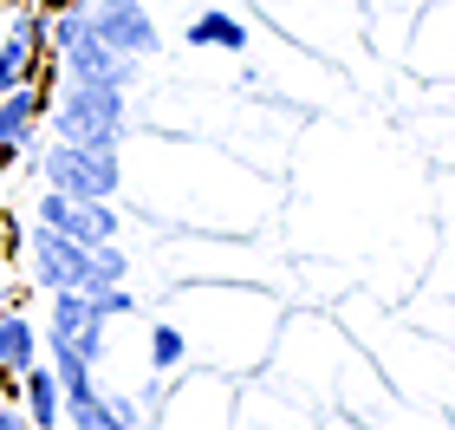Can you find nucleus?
<instances>
[{
    "instance_id": "1",
    "label": "nucleus",
    "mask_w": 455,
    "mask_h": 430,
    "mask_svg": "<svg viewBox=\"0 0 455 430\" xmlns=\"http://www.w3.org/2000/svg\"><path fill=\"white\" fill-rule=\"evenodd\" d=\"M46 46L59 59V72L66 78H92V85H137V59H124L117 46H105L92 27L85 7H52L46 13Z\"/></svg>"
},
{
    "instance_id": "2",
    "label": "nucleus",
    "mask_w": 455,
    "mask_h": 430,
    "mask_svg": "<svg viewBox=\"0 0 455 430\" xmlns=\"http://www.w3.org/2000/svg\"><path fill=\"white\" fill-rule=\"evenodd\" d=\"M46 125L66 143H98V150H117L124 143V92L117 85H92V78H66L59 92H46Z\"/></svg>"
},
{
    "instance_id": "3",
    "label": "nucleus",
    "mask_w": 455,
    "mask_h": 430,
    "mask_svg": "<svg viewBox=\"0 0 455 430\" xmlns=\"http://www.w3.org/2000/svg\"><path fill=\"white\" fill-rule=\"evenodd\" d=\"M39 170H46V190H59V196H78V202H111L117 196V150H98V143L52 137L39 150Z\"/></svg>"
},
{
    "instance_id": "4",
    "label": "nucleus",
    "mask_w": 455,
    "mask_h": 430,
    "mask_svg": "<svg viewBox=\"0 0 455 430\" xmlns=\"http://www.w3.org/2000/svg\"><path fill=\"white\" fill-rule=\"evenodd\" d=\"M105 313L92 306V294L85 287H52V320H46V339H66L78 359H105V345H111V333H105Z\"/></svg>"
},
{
    "instance_id": "5",
    "label": "nucleus",
    "mask_w": 455,
    "mask_h": 430,
    "mask_svg": "<svg viewBox=\"0 0 455 430\" xmlns=\"http://www.w3.org/2000/svg\"><path fill=\"white\" fill-rule=\"evenodd\" d=\"M20 241H27L33 280L46 287V294H52V287H85V280H92V248H85V241L46 229V222H39V229H27Z\"/></svg>"
},
{
    "instance_id": "6",
    "label": "nucleus",
    "mask_w": 455,
    "mask_h": 430,
    "mask_svg": "<svg viewBox=\"0 0 455 430\" xmlns=\"http://www.w3.org/2000/svg\"><path fill=\"white\" fill-rule=\"evenodd\" d=\"M78 7L92 13V27L105 46H117L124 59H150L163 53V33H156V20L143 13V0H78Z\"/></svg>"
},
{
    "instance_id": "7",
    "label": "nucleus",
    "mask_w": 455,
    "mask_h": 430,
    "mask_svg": "<svg viewBox=\"0 0 455 430\" xmlns=\"http://www.w3.org/2000/svg\"><path fill=\"white\" fill-rule=\"evenodd\" d=\"M39 222L72 241H85V248H98V241H117V209L111 202H78V196H59L46 190L39 196Z\"/></svg>"
},
{
    "instance_id": "8",
    "label": "nucleus",
    "mask_w": 455,
    "mask_h": 430,
    "mask_svg": "<svg viewBox=\"0 0 455 430\" xmlns=\"http://www.w3.org/2000/svg\"><path fill=\"white\" fill-rule=\"evenodd\" d=\"M39 66H46V13H39V7H20L13 27H7V39H0V92L39 78Z\"/></svg>"
},
{
    "instance_id": "9",
    "label": "nucleus",
    "mask_w": 455,
    "mask_h": 430,
    "mask_svg": "<svg viewBox=\"0 0 455 430\" xmlns=\"http://www.w3.org/2000/svg\"><path fill=\"white\" fill-rule=\"evenodd\" d=\"M33 359H39V326L20 313V306H13V313H0V372L20 378Z\"/></svg>"
},
{
    "instance_id": "10",
    "label": "nucleus",
    "mask_w": 455,
    "mask_h": 430,
    "mask_svg": "<svg viewBox=\"0 0 455 430\" xmlns=\"http://www.w3.org/2000/svg\"><path fill=\"white\" fill-rule=\"evenodd\" d=\"M20 398H27V418L39 424V430H52L59 424V378L46 372V365H27V372H20Z\"/></svg>"
},
{
    "instance_id": "11",
    "label": "nucleus",
    "mask_w": 455,
    "mask_h": 430,
    "mask_svg": "<svg viewBox=\"0 0 455 430\" xmlns=\"http://www.w3.org/2000/svg\"><path fill=\"white\" fill-rule=\"evenodd\" d=\"M189 46H228V53H241V46H247V27H241L235 13L209 7V13L189 20Z\"/></svg>"
},
{
    "instance_id": "12",
    "label": "nucleus",
    "mask_w": 455,
    "mask_h": 430,
    "mask_svg": "<svg viewBox=\"0 0 455 430\" xmlns=\"http://www.w3.org/2000/svg\"><path fill=\"white\" fill-rule=\"evenodd\" d=\"M182 353H189V339H182L176 326H150V365H156V372H176Z\"/></svg>"
},
{
    "instance_id": "13",
    "label": "nucleus",
    "mask_w": 455,
    "mask_h": 430,
    "mask_svg": "<svg viewBox=\"0 0 455 430\" xmlns=\"http://www.w3.org/2000/svg\"><path fill=\"white\" fill-rule=\"evenodd\" d=\"M105 404H111L117 430H131V424H137V398H124V392H105Z\"/></svg>"
},
{
    "instance_id": "14",
    "label": "nucleus",
    "mask_w": 455,
    "mask_h": 430,
    "mask_svg": "<svg viewBox=\"0 0 455 430\" xmlns=\"http://www.w3.org/2000/svg\"><path fill=\"white\" fill-rule=\"evenodd\" d=\"M27 424H33V418L20 411V404H0V430H27Z\"/></svg>"
},
{
    "instance_id": "15",
    "label": "nucleus",
    "mask_w": 455,
    "mask_h": 430,
    "mask_svg": "<svg viewBox=\"0 0 455 430\" xmlns=\"http://www.w3.org/2000/svg\"><path fill=\"white\" fill-rule=\"evenodd\" d=\"M7 287H13V274H7V261H0V294H7Z\"/></svg>"
}]
</instances>
